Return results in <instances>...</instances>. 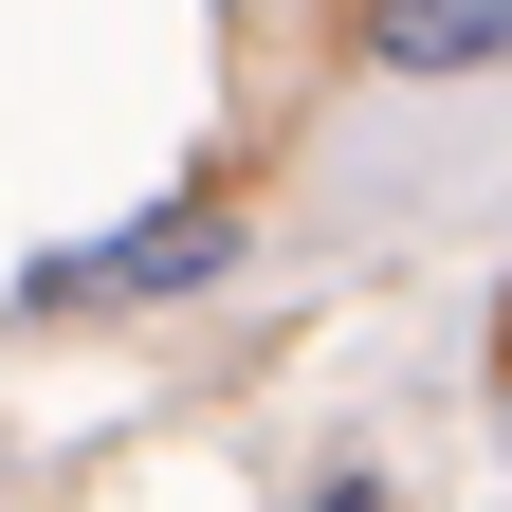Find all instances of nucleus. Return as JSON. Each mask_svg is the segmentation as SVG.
Segmentation results:
<instances>
[{"label": "nucleus", "instance_id": "nucleus-1", "mask_svg": "<svg viewBox=\"0 0 512 512\" xmlns=\"http://www.w3.org/2000/svg\"><path fill=\"white\" fill-rule=\"evenodd\" d=\"M202 275H238V220L220 202H165V220H128V238H74V256H37V311H147V293H202Z\"/></svg>", "mask_w": 512, "mask_h": 512}, {"label": "nucleus", "instance_id": "nucleus-2", "mask_svg": "<svg viewBox=\"0 0 512 512\" xmlns=\"http://www.w3.org/2000/svg\"><path fill=\"white\" fill-rule=\"evenodd\" d=\"M366 55L384 74H476V55H512V0H366Z\"/></svg>", "mask_w": 512, "mask_h": 512}, {"label": "nucleus", "instance_id": "nucleus-3", "mask_svg": "<svg viewBox=\"0 0 512 512\" xmlns=\"http://www.w3.org/2000/svg\"><path fill=\"white\" fill-rule=\"evenodd\" d=\"M311 512H384V476H330V494H311Z\"/></svg>", "mask_w": 512, "mask_h": 512}]
</instances>
